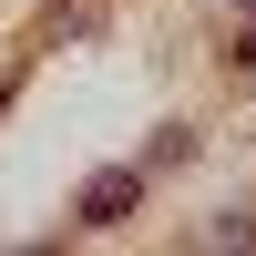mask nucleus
I'll list each match as a JSON object with an SVG mask.
<instances>
[{
    "label": "nucleus",
    "mask_w": 256,
    "mask_h": 256,
    "mask_svg": "<svg viewBox=\"0 0 256 256\" xmlns=\"http://www.w3.org/2000/svg\"><path fill=\"white\" fill-rule=\"evenodd\" d=\"M134 205H144V164H102V174L72 195V216H82V226H123Z\"/></svg>",
    "instance_id": "1"
},
{
    "label": "nucleus",
    "mask_w": 256,
    "mask_h": 256,
    "mask_svg": "<svg viewBox=\"0 0 256 256\" xmlns=\"http://www.w3.org/2000/svg\"><path fill=\"white\" fill-rule=\"evenodd\" d=\"M216 246H256V216H216Z\"/></svg>",
    "instance_id": "2"
},
{
    "label": "nucleus",
    "mask_w": 256,
    "mask_h": 256,
    "mask_svg": "<svg viewBox=\"0 0 256 256\" xmlns=\"http://www.w3.org/2000/svg\"><path fill=\"white\" fill-rule=\"evenodd\" d=\"M236 72H256V20H246V41H236Z\"/></svg>",
    "instance_id": "3"
},
{
    "label": "nucleus",
    "mask_w": 256,
    "mask_h": 256,
    "mask_svg": "<svg viewBox=\"0 0 256 256\" xmlns=\"http://www.w3.org/2000/svg\"><path fill=\"white\" fill-rule=\"evenodd\" d=\"M226 10H246V20H256V0H226Z\"/></svg>",
    "instance_id": "4"
}]
</instances>
